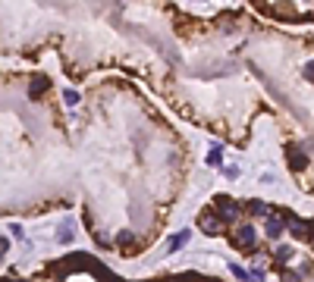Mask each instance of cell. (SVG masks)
<instances>
[{
    "label": "cell",
    "instance_id": "obj_1",
    "mask_svg": "<svg viewBox=\"0 0 314 282\" xmlns=\"http://www.w3.org/2000/svg\"><path fill=\"white\" fill-rule=\"evenodd\" d=\"M214 210L220 213V220H223V223H233V220H239L242 204L233 201V198H226V195H217V198H214Z\"/></svg>",
    "mask_w": 314,
    "mask_h": 282
},
{
    "label": "cell",
    "instance_id": "obj_2",
    "mask_svg": "<svg viewBox=\"0 0 314 282\" xmlns=\"http://www.w3.org/2000/svg\"><path fill=\"white\" fill-rule=\"evenodd\" d=\"M198 229L208 232V235H220V232H223V220H220L217 210H205L198 216Z\"/></svg>",
    "mask_w": 314,
    "mask_h": 282
},
{
    "label": "cell",
    "instance_id": "obj_3",
    "mask_svg": "<svg viewBox=\"0 0 314 282\" xmlns=\"http://www.w3.org/2000/svg\"><path fill=\"white\" fill-rule=\"evenodd\" d=\"M254 241H258V229H254V226H239V229L233 232V244H236V248H254Z\"/></svg>",
    "mask_w": 314,
    "mask_h": 282
},
{
    "label": "cell",
    "instance_id": "obj_4",
    "mask_svg": "<svg viewBox=\"0 0 314 282\" xmlns=\"http://www.w3.org/2000/svg\"><path fill=\"white\" fill-rule=\"evenodd\" d=\"M283 220H286V226L292 229L295 238H308V235H311V226H308L305 220H299L295 213H283Z\"/></svg>",
    "mask_w": 314,
    "mask_h": 282
},
{
    "label": "cell",
    "instance_id": "obj_5",
    "mask_svg": "<svg viewBox=\"0 0 314 282\" xmlns=\"http://www.w3.org/2000/svg\"><path fill=\"white\" fill-rule=\"evenodd\" d=\"M283 229H286V220H283V216H267V220H264V232H267V238H280Z\"/></svg>",
    "mask_w": 314,
    "mask_h": 282
},
{
    "label": "cell",
    "instance_id": "obj_6",
    "mask_svg": "<svg viewBox=\"0 0 314 282\" xmlns=\"http://www.w3.org/2000/svg\"><path fill=\"white\" fill-rule=\"evenodd\" d=\"M292 257H295V251L289 248V244H280V248H276V251H273V260H276V263H280V267H286V263H289Z\"/></svg>",
    "mask_w": 314,
    "mask_h": 282
},
{
    "label": "cell",
    "instance_id": "obj_7",
    "mask_svg": "<svg viewBox=\"0 0 314 282\" xmlns=\"http://www.w3.org/2000/svg\"><path fill=\"white\" fill-rule=\"evenodd\" d=\"M248 210H251L254 216H264V220L273 216V213H270V204H264V201H248Z\"/></svg>",
    "mask_w": 314,
    "mask_h": 282
},
{
    "label": "cell",
    "instance_id": "obj_8",
    "mask_svg": "<svg viewBox=\"0 0 314 282\" xmlns=\"http://www.w3.org/2000/svg\"><path fill=\"white\" fill-rule=\"evenodd\" d=\"M208 166H223V147H220V144H211V150H208Z\"/></svg>",
    "mask_w": 314,
    "mask_h": 282
},
{
    "label": "cell",
    "instance_id": "obj_9",
    "mask_svg": "<svg viewBox=\"0 0 314 282\" xmlns=\"http://www.w3.org/2000/svg\"><path fill=\"white\" fill-rule=\"evenodd\" d=\"M47 88H50V82H47V79H35V82L28 85V98H41Z\"/></svg>",
    "mask_w": 314,
    "mask_h": 282
},
{
    "label": "cell",
    "instance_id": "obj_10",
    "mask_svg": "<svg viewBox=\"0 0 314 282\" xmlns=\"http://www.w3.org/2000/svg\"><path fill=\"white\" fill-rule=\"evenodd\" d=\"M289 166H292V169H305V166H308V157L302 154V150L292 147V150H289Z\"/></svg>",
    "mask_w": 314,
    "mask_h": 282
},
{
    "label": "cell",
    "instance_id": "obj_11",
    "mask_svg": "<svg viewBox=\"0 0 314 282\" xmlns=\"http://www.w3.org/2000/svg\"><path fill=\"white\" fill-rule=\"evenodd\" d=\"M182 244H189V229H182L179 235H173V238L167 241V251H179Z\"/></svg>",
    "mask_w": 314,
    "mask_h": 282
},
{
    "label": "cell",
    "instance_id": "obj_12",
    "mask_svg": "<svg viewBox=\"0 0 314 282\" xmlns=\"http://www.w3.org/2000/svg\"><path fill=\"white\" fill-rule=\"evenodd\" d=\"M230 273H233L239 282H254V279H251V273H248L245 267H239V263H230Z\"/></svg>",
    "mask_w": 314,
    "mask_h": 282
},
{
    "label": "cell",
    "instance_id": "obj_13",
    "mask_svg": "<svg viewBox=\"0 0 314 282\" xmlns=\"http://www.w3.org/2000/svg\"><path fill=\"white\" fill-rule=\"evenodd\" d=\"M63 101H66L69 107H76V104H79V91H72V88H66V91H63Z\"/></svg>",
    "mask_w": 314,
    "mask_h": 282
},
{
    "label": "cell",
    "instance_id": "obj_14",
    "mask_svg": "<svg viewBox=\"0 0 314 282\" xmlns=\"http://www.w3.org/2000/svg\"><path fill=\"white\" fill-rule=\"evenodd\" d=\"M302 72H305V79H308V82H314V60H308V63L302 66Z\"/></svg>",
    "mask_w": 314,
    "mask_h": 282
},
{
    "label": "cell",
    "instance_id": "obj_15",
    "mask_svg": "<svg viewBox=\"0 0 314 282\" xmlns=\"http://www.w3.org/2000/svg\"><path fill=\"white\" fill-rule=\"evenodd\" d=\"M57 241H60V244H69V241H72V232H69V229H60V232H57Z\"/></svg>",
    "mask_w": 314,
    "mask_h": 282
},
{
    "label": "cell",
    "instance_id": "obj_16",
    "mask_svg": "<svg viewBox=\"0 0 314 282\" xmlns=\"http://www.w3.org/2000/svg\"><path fill=\"white\" fill-rule=\"evenodd\" d=\"M283 282H299V276H295V273H283Z\"/></svg>",
    "mask_w": 314,
    "mask_h": 282
},
{
    "label": "cell",
    "instance_id": "obj_17",
    "mask_svg": "<svg viewBox=\"0 0 314 282\" xmlns=\"http://www.w3.org/2000/svg\"><path fill=\"white\" fill-rule=\"evenodd\" d=\"M311 244H314V235H311Z\"/></svg>",
    "mask_w": 314,
    "mask_h": 282
},
{
    "label": "cell",
    "instance_id": "obj_18",
    "mask_svg": "<svg viewBox=\"0 0 314 282\" xmlns=\"http://www.w3.org/2000/svg\"><path fill=\"white\" fill-rule=\"evenodd\" d=\"M22 282H28V279H22Z\"/></svg>",
    "mask_w": 314,
    "mask_h": 282
}]
</instances>
